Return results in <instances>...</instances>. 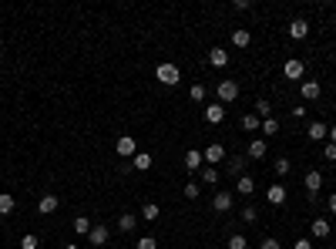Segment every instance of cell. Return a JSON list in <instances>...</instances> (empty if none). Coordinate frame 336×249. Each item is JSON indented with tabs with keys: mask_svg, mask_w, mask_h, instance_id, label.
Listing matches in <instances>:
<instances>
[{
	"mask_svg": "<svg viewBox=\"0 0 336 249\" xmlns=\"http://www.w3.org/2000/svg\"><path fill=\"white\" fill-rule=\"evenodd\" d=\"M189 98H192L195 104H202V101H205V84H199V81H195V84L189 88Z\"/></svg>",
	"mask_w": 336,
	"mask_h": 249,
	"instance_id": "83f0119b",
	"label": "cell"
},
{
	"mask_svg": "<svg viewBox=\"0 0 336 249\" xmlns=\"http://www.w3.org/2000/svg\"><path fill=\"white\" fill-rule=\"evenodd\" d=\"M329 142H333V145H336V125H333V128H329Z\"/></svg>",
	"mask_w": 336,
	"mask_h": 249,
	"instance_id": "7bdbcfd3",
	"label": "cell"
},
{
	"mask_svg": "<svg viewBox=\"0 0 336 249\" xmlns=\"http://www.w3.org/2000/svg\"><path fill=\"white\" fill-rule=\"evenodd\" d=\"M302 71H306V64H302L299 57H289V61L282 64V74H286L289 81H299V78H302Z\"/></svg>",
	"mask_w": 336,
	"mask_h": 249,
	"instance_id": "5b68a950",
	"label": "cell"
},
{
	"mask_svg": "<svg viewBox=\"0 0 336 249\" xmlns=\"http://www.w3.org/2000/svg\"><path fill=\"white\" fill-rule=\"evenodd\" d=\"M256 114L262 118V121H266V118H272V104H269L266 98H259V101H256Z\"/></svg>",
	"mask_w": 336,
	"mask_h": 249,
	"instance_id": "f1b7e54d",
	"label": "cell"
},
{
	"mask_svg": "<svg viewBox=\"0 0 336 249\" xmlns=\"http://www.w3.org/2000/svg\"><path fill=\"white\" fill-rule=\"evenodd\" d=\"M57 195H44V199H41V202H37V212L41 215H51V212H57Z\"/></svg>",
	"mask_w": 336,
	"mask_h": 249,
	"instance_id": "5bb4252c",
	"label": "cell"
},
{
	"mask_svg": "<svg viewBox=\"0 0 336 249\" xmlns=\"http://www.w3.org/2000/svg\"><path fill=\"white\" fill-rule=\"evenodd\" d=\"M202 182H219V169H215V165H202Z\"/></svg>",
	"mask_w": 336,
	"mask_h": 249,
	"instance_id": "f546056e",
	"label": "cell"
},
{
	"mask_svg": "<svg viewBox=\"0 0 336 249\" xmlns=\"http://www.w3.org/2000/svg\"><path fill=\"white\" fill-rule=\"evenodd\" d=\"M319 81H302V101H316L319 98Z\"/></svg>",
	"mask_w": 336,
	"mask_h": 249,
	"instance_id": "4fadbf2b",
	"label": "cell"
},
{
	"mask_svg": "<svg viewBox=\"0 0 336 249\" xmlns=\"http://www.w3.org/2000/svg\"><path fill=\"white\" fill-rule=\"evenodd\" d=\"M256 219H259V212L252 209V205H246V209H242V222H249V226H252Z\"/></svg>",
	"mask_w": 336,
	"mask_h": 249,
	"instance_id": "e575fe53",
	"label": "cell"
},
{
	"mask_svg": "<svg viewBox=\"0 0 336 249\" xmlns=\"http://www.w3.org/2000/svg\"><path fill=\"white\" fill-rule=\"evenodd\" d=\"M134 226H138V215H131V212L118 215V229H121V232H134Z\"/></svg>",
	"mask_w": 336,
	"mask_h": 249,
	"instance_id": "ac0fdd59",
	"label": "cell"
},
{
	"mask_svg": "<svg viewBox=\"0 0 336 249\" xmlns=\"http://www.w3.org/2000/svg\"><path fill=\"white\" fill-rule=\"evenodd\" d=\"M235 192H242V195H252V192H256L252 175H239V179H235Z\"/></svg>",
	"mask_w": 336,
	"mask_h": 249,
	"instance_id": "9a60e30c",
	"label": "cell"
},
{
	"mask_svg": "<svg viewBox=\"0 0 336 249\" xmlns=\"http://www.w3.org/2000/svg\"><path fill=\"white\" fill-rule=\"evenodd\" d=\"M292 249H313V242H309V239H296V242H292Z\"/></svg>",
	"mask_w": 336,
	"mask_h": 249,
	"instance_id": "f35d334b",
	"label": "cell"
},
{
	"mask_svg": "<svg viewBox=\"0 0 336 249\" xmlns=\"http://www.w3.org/2000/svg\"><path fill=\"white\" fill-rule=\"evenodd\" d=\"M259 249H282V246L276 242V239H262V246H259Z\"/></svg>",
	"mask_w": 336,
	"mask_h": 249,
	"instance_id": "60d3db41",
	"label": "cell"
},
{
	"mask_svg": "<svg viewBox=\"0 0 336 249\" xmlns=\"http://www.w3.org/2000/svg\"><path fill=\"white\" fill-rule=\"evenodd\" d=\"M323 155H326V162H336V145H333V142H326Z\"/></svg>",
	"mask_w": 336,
	"mask_h": 249,
	"instance_id": "74e56055",
	"label": "cell"
},
{
	"mask_svg": "<svg viewBox=\"0 0 336 249\" xmlns=\"http://www.w3.org/2000/svg\"><path fill=\"white\" fill-rule=\"evenodd\" d=\"M222 118H225V108H222V104H209V108H205V121H209V125H219Z\"/></svg>",
	"mask_w": 336,
	"mask_h": 249,
	"instance_id": "e0dca14e",
	"label": "cell"
},
{
	"mask_svg": "<svg viewBox=\"0 0 336 249\" xmlns=\"http://www.w3.org/2000/svg\"><path fill=\"white\" fill-rule=\"evenodd\" d=\"M114 152H118L121 159H134V155H138V145H134L131 135H121L118 142H114Z\"/></svg>",
	"mask_w": 336,
	"mask_h": 249,
	"instance_id": "3957f363",
	"label": "cell"
},
{
	"mask_svg": "<svg viewBox=\"0 0 336 249\" xmlns=\"http://www.w3.org/2000/svg\"><path fill=\"white\" fill-rule=\"evenodd\" d=\"M246 246H249L246 236H239V232H235V236H229V249H246Z\"/></svg>",
	"mask_w": 336,
	"mask_h": 249,
	"instance_id": "4dcf8cb0",
	"label": "cell"
},
{
	"mask_svg": "<svg viewBox=\"0 0 336 249\" xmlns=\"http://www.w3.org/2000/svg\"><path fill=\"white\" fill-rule=\"evenodd\" d=\"M199 192H202V189H199V182L192 179L189 185H185V199H199Z\"/></svg>",
	"mask_w": 336,
	"mask_h": 249,
	"instance_id": "836d02e7",
	"label": "cell"
},
{
	"mask_svg": "<svg viewBox=\"0 0 336 249\" xmlns=\"http://www.w3.org/2000/svg\"><path fill=\"white\" fill-rule=\"evenodd\" d=\"M134 249H158V242H155V236H141L134 242Z\"/></svg>",
	"mask_w": 336,
	"mask_h": 249,
	"instance_id": "1f68e13d",
	"label": "cell"
},
{
	"mask_svg": "<svg viewBox=\"0 0 336 249\" xmlns=\"http://www.w3.org/2000/svg\"><path fill=\"white\" fill-rule=\"evenodd\" d=\"M209 64H212V68H225V64H229V54H225L222 47H212V51H209Z\"/></svg>",
	"mask_w": 336,
	"mask_h": 249,
	"instance_id": "2e32d148",
	"label": "cell"
},
{
	"mask_svg": "<svg viewBox=\"0 0 336 249\" xmlns=\"http://www.w3.org/2000/svg\"><path fill=\"white\" fill-rule=\"evenodd\" d=\"M242 128H246V132H259V128H262V118H259L256 111L242 114Z\"/></svg>",
	"mask_w": 336,
	"mask_h": 249,
	"instance_id": "ffe728a7",
	"label": "cell"
},
{
	"mask_svg": "<svg viewBox=\"0 0 336 249\" xmlns=\"http://www.w3.org/2000/svg\"><path fill=\"white\" fill-rule=\"evenodd\" d=\"M306 34H309V24L302 21V17H296V21L289 24V37H292V41H302Z\"/></svg>",
	"mask_w": 336,
	"mask_h": 249,
	"instance_id": "8fae6325",
	"label": "cell"
},
{
	"mask_svg": "<svg viewBox=\"0 0 336 249\" xmlns=\"http://www.w3.org/2000/svg\"><path fill=\"white\" fill-rule=\"evenodd\" d=\"M329 212H333V215H336V192H333V195H329Z\"/></svg>",
	"mask_w": 336,
	"mask_h": 249,
	"instance_id": "b9f144b4",
	"label": "cell"
},
{
	"mask_svg": "<svg viewBox=\"0 0 336 249\" xmlns=\"http://www.w3.org/2000/svg\"><path fill=\"white\" fill-rule=\"evenodd\" d=\"M202 165H205V155H202L199 148H192V152H185V169L195 175V172H202Z\"/></svg>",
	"mask_w": 336,
	"mask_h": 249,
	"instance_id": "8992f818",
	"label": "cell"
},
{
	"mask_svg": "<svg viewBox=\"0 0 336 249\" xmlns=\"http://www.w3.org/2000/svg\"><path fill=\"white\" fill-rule=\"evenodd\" d=\"M0 61H4V57H0Z\"/></svg>",
	"mask_w": 336,
	"mask_h": 249,
	"instance_id": "bcb514c9",
	"label": "cell"
},
{
	"mask_svg": "<svg viewBox=\"0 0 336 249\" xmlns=\"http://www.w3.org/2000/svg\"><path fill=\"white\" fill-rule=\"evenodd\" d=\"M212 209L215 212H229V209H232V192H215Z\"/></svg>",
	"mask_w": 336,
	"mask_h": 249,
	"instance_id": "7c38bea8",
	"label": "cell"
},
{
	"mask_svg": "<svg viewBox=\"0 0 336 249\" xmlns=\"http://www.w3.org/2000/svg\"><path fill=\"white\" fill-rule=\"evenodd\" d=\"M131 165L138 172H148V169H151V155H148V152H138V155L131 159Z\"/></svg>",
	"mask_w": 336,
	"mask_h": 249,
	"instance_id": "44dd1931",
	"label": "cell"
},
{
	"mask_svg": "<svg viewBox=\"0 0 336 249\" xmlns=\"http://www.w3.org/2000/svg\"><path fill=\"white\" fill-rule=\"evenodd\" d=\"M262 155H266V142H262V138H252V142H249V159H262Z\"/></svg>",
	"mask_w": 336,
	"mask_h": 249,
	"instance_id": "7402d4cb",
	"label": "cell"
},
{
	"mask_svg": "<svg viewBox=\"0 0 336 249\" xmlns=\"http://www.w3.org/2000/svg\"><path fill=\"white\" fill-rule=\"evenodd\" d=\"M202 155H205V162H209V165H219V162L225 159V148L219 145V142H215V145H209L205 152H202Z\"/></svg>",
	"mask_w": 336,
	"mask_h": 249,
	"instance_id": "9c48e42d",
	"label": "cell"
},
{
	"mask_svg": "<svg viewBox=\"0 0 336 249\" xmlns=\"http://www.w3.org/2000/svg\"><path fill=\"white\" fill-rule=\"evenodd\" d=\"M302 185H306V192H309V195H316L319 189H323V175H319V172H306Z\"/></svg>",
	"mask_w": 336,
	"mask_h": 249,
	"instance_id": "ba28073f",
	"label": "cell"
},
{
	"mask_svg": "<svg viewBox=\"0 0 336 249\" xmlns=\"http://www.w3.org/2000/svg\"><path fill=\"white\" fill-rule=\"evenodd\" d=\"M313 236L316 239H326V236H329V219H313Z\"/></svg>",
	"mask_w": 336,
	"mask_h": 249,
	"instance_id": "d4e9b609",
	"label": "cell"
},
{
	"mask_svg": "<svg viewBox=\"0 0 336 249\" xmlns=\"http://www.w3.org/2000/svg\"><path fill=\"white\" fill-rule=\"evenodd\" d=\"M229 175H235V179L246 175V159H242V155H232V159H229Z\"/></svg>",
	"mask_w": 336,
	"mask_h": 249,
	"instance_id": "d6986e66",
	"label": "cell"
},
{
	"mask_svg": "<svg viewBox=\"0 0 336 249\" xmlns=\"http://www.w3.org/2000/svg\"><path fill=\"white\" fill-rule=\"evenodd\" d=\"M215 249H222V246H215Z\"/></svg>",
	"mask_w": 336,
	"mask_h": 249,
	"instance_id": "f6af8a7d",
	"label": "cell"
},
{
	"mask_svg": "<svg viewBox=\"0 0 336 249\" xmlns=\"http://www.w3.org/2000/svg\"><path fill=\"white\" fill-rule=\"evenodd\" d=\"M158 215H161V209H158L155 202H145V205H141V219H145V222H155Z\"/></svg>",
	"mask_w": 336,
	"mask_h": 249,
	"instance_id": "cb8c5ba5",
	"label": "cell"
},
{
	"mask_svg": "<svg viewBox=\"0 0 336 249\" xmlns=\"http://www.w3.org/2000/svg\"><path fill=\"white\" fill-rule=\"evenodd\" d=\"M266 199H269V205H282L286 202V185H282V182H272L269 192H266Z\"/></svg>",
	"mask_w": 336,
	"mask_h": 249,
	"instance_id": "52a82bcc",
	"label": "cell"
},
{
	"mask_svg": "<svg viewBox=\"0 0 336 249\" xmlns=\"http://www.w3.org/2000/svg\"><path fill=\"white\" fill-rule=\"evenodd\" d=\"M14 209H17V202H14V195H7V192H4V195H0V215H11Z\"/></svg>",
	"mask_w": 336,
	"mask_h": 249,
	"instance_id": "4316f807",
	"label": "cell"
},
{
	"mask_svg": "<svg viewBox=\"0 0 336 249\" xmlns=\"http://www.w3.org/2000/svg\"><path fill=\"white\" fill-rule=\"evenodd\" d=\"M91 229H94V226H91L88 215H78V219H74V232H78V236H88Z\"/></svg>",
	"mask_w": 336,
	"mask_h": 249,
	"instance_id": "484cf974",
	"label": "cell"
},
{
	"mask_svg": "<svg viewBox=\"0 0 336 249\" xmlns=\"http://www.w3.org/2000/svg\"><path fill=\"white\" fill-rule=\"evenodd\" d=\"M276 132H279V121H276V118H266V121H262V135H276Z\"/></svg>",
	"mask_w": 336,
	"mask_h": 249,
	"instance_id": "d6a6232c",
	"label": "cell"
},
{
	"mask_svg": "<svg viewBox=\"0 0 336 249\" xmlns=\"http://www.w3.org/2000/svg\"><path fill=\"white\" fill-rule=\"evenodd\" d=\"M215 94H219V104H229V101L239 98V84H235V81H219Z\"/></svg>",
	"mask_w": 336,
	"mask_h": 249,
	"instance_id": "7a4b0ae2",
	"label": "cell"
},
{
	"mask_svg": "<svg viewBox=\"0 0 336 249\" xmlns=\"http://www.w3.org/2000/svg\"><path fill=\"white\" fill-rule=\"evenodd\" d=\"M249 41H252V34H249L246 27H239V31H232V44H235V47H249Z\"/></svg>",
	"mask_w": 336,
	"mask_h": 249,
	"instance_id": "603a6c76",
	"label": "cell"
},
{
	"mask_svg": "<svg viewBox=\"0 0 336 249\" xmlns=\"http://www.w3.org/2000/svg\"><path fill=\"white\" fill-rule=\"evenodd\" d=\"M289 169H292L289 159H279V162H276V175H289Z\"/></svg>",
	"mask_w": 336,
	"mask_h": 249,
	"instance_id": "8d00e7d4",
	"label": "cell"
},
{
	"mask_svg": "<svg viewBox=\"0 0 336 249\" xmlns=\"http://www.w3.org/2000/svg\"><path fill=\"white\" fill-rule=\"evenodd\" d=\"M155 78L161 81V84H168V88H175V84L182 81V74H179V68H175V64H158Z\"/></svg>",
	"mask_w": 336,
	"mask_h": 249,
	"instance_id": "6da1fadb",
	"label": "cell"
},
{
	"mask_svg": "<svg viewBox=\"0 0 336 249\" xmlns=\"http://www.w3.org/2000/svg\"><path fill=\"white\" fill-rule=\"evenodd\" d=\"M306 135H309V142H323V138H329V128H326L323 121H313L306 128Z\"/></svg>",
	"mask_w": 336,
	"mask_h": 249,
	"instance_id": "30bf717a",
	"label": "cell"
},
{
	"mask_svg": "<svg viewBox=\"0 0 336 249\" xmlns=\"http://www.w3.org/2000/svg\"><path fill=\"white\" fill-rule=\"evenodd\" d=\"M108 239H111V229H108V226H94V229L88 232V242H91L94 249L108 246Z\"/></svg>",
	"mask_w": 336,
	"mask_h": 249,
	"instance_id": "277c9868",
	"label": "cell"
},
{
	"mask_svg": "<svg viewBox=\"0 0 336 249\" xmlns=\"http://www.w3.org/2000/svg\"><path fill=\"white\" fill-rule=\"evenodd\" d=\"M64 249H81V246H74V242H71V246H64Z\"/></svg>",
	"mask_w": 336,
	"mask_h": 249,
	"instance_id": "ee69618b",
	"label": "cell"
},
{
	"mask_svg": "<svg viewBox=\"0 0 336 249\" xmlns=\"http://www.w3.org/2000/svg\"><path fill=\"white\" fill-rule=\"evenodd\" d=\"M235 11H252V0H235Z\"/></svg>",
	"mask_w": 336,
	"mask_h": 249,
	"instance_id": "ab89813d",
	"label": "cell"
},
{
	"mask_svg": "<svg viewBox=\"0 0 336 249\" xmlns=\"http://www.w3.org/2000/svg\"><path fill=\"white\" fill-rule=\"evenodd\" d=\"M21 249H37V236H34V232H27V236L21 239Z\"/></svg>",
	"mask_w": 336,
	"mask_h": 249,
	"instance_id": "d590c367",
	"label": "cell"
}]
</instances>
